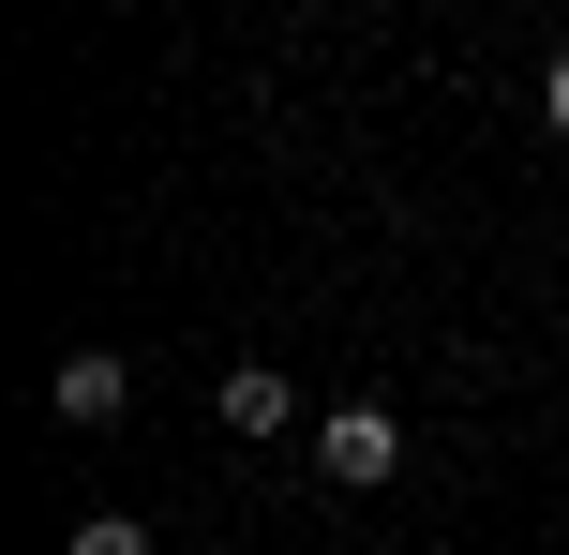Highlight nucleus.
<instances>
[{
	"label": "nucleus",
	"instance_id": "20e7f679",
	"mask_svg": "<svg viewBox=\"0 0 569 555\" xmlns=\"http://www.w3.org/2000/svg\"><path fill=\"white\" fill-rule=\"evenodd\" d=\"M60 555H150V526H120V511H90V526L60 541Z\"/></svg>",
	"mask_w": 569,
	"mask_h": 555
},
{
	"label": "nucleus",
	"instance_id": "7ed1b4c3",
	"mask_svg": "<svg viewBox=\"0 0 569 555\" xmlns=\"http://www.w3.org/2000/svg\"><path fill=\"white\" fill-rule=\"evenodd\" d=\"M284 420H300V390H284L270 360H240L226 376V436H284Z\"/></svg>",
	"mask_w": 569,
	"mask_h": 555
},
{
	"label": "nucleus",
	"instance_id": "39448f33",
	"mask_svg": "<svg viewBox=\"0 0 569 555\" xmlns=\"http://www.w3.org/2000/svg\"><path fill=\"white\" fill-rule=\"evenodd\" d=\"M540 120H555V136H569V46H555V76H540Z\"/></svg>",
	"mask_w": 569,
	"mask_h": 555
},
{
	"label": "nucleus",
	"instance_id": "f257e3e1",
	"mask_svg": "<svg viewBox=\"0 0 569 555\" xmlns=\"http://www.w3.org/2000/svg\"><path fill=\"white\" fill-rule=\"evenodd\" d=\"M315 466H330L345 496H360V480H390V466H405V420H390V406H330V436H315Z\"/></svg>",
	"mask_w": 569,
	"mask_h": 555
},
{
	"label": "nucleus",
	"instance_id": "f03ea898",
	"mask_svg": "<svg viewBox=\"0 0 569 555\" xmlns=\"http://www.w3.org/2000/svg\"><path fill=\"white\" fill-rule=\"evenodd\" d=\"M120 390H136V376H120L106 346H76V360L46 376V406H60V420H120Z\"/></svg>",
	"mask_w": 569,
	"mask_h": 555
}]
</instances>
